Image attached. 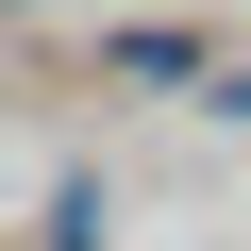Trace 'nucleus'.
Returning a JSON list of instances; mask_svg holds the SVG:
<instances>
[{
  "label": "nucleus",
  "instance_id": "nucleus-1",
  "mask_svg": "<svg viewBox=\"0 0 251 251\" xmlns=\"http://www.w3.org/2000/svg\"><path fill=\"white\" fill-rule=\"evenodd\" d=\"M117 84H201V34H117Z\"/></svg>",
  "mask_w": 251,
  "mask_h": 251
}]
</instances>
